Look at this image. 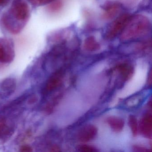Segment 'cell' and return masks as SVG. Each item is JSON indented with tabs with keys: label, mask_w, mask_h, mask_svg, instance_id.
Segmentation results:
<instances>
[{
	"label": "cell",
	"mask_w": 152,
	"mask_h": 152,
	"mask_svg": "<svg viewBox=\"0 0 152 152\" xmlns=\"http://www.w3.org/2000/svg\"><path fill=\"white\" fill-rule=\"evenodd\" d=\"M104 13L103 17L106 19H112L119 13L120 6L115 3H111L107 4L104 8Z\"/></svg>",
	"instance_id": "10"
},
{
	"label": "cell",
	"mask_w": 152,
	"mask_h": 152,
	"mask_svg": "<svg viewBox=\"0 0 152 152\" xmlns=\"http://www.w3.org/2000/svg\"><path fill=\"white\" fill-rule=\"evenodd\" d=\"M30 17V8L25 0H14L7 12L3 14L1 21L4 27L10 33L21 32Z\"/></svg>",
	"instance_id": "1"
},
{
	"label": "cell",
	"mask_w": 152,
	"mask_h": 152,
	"mask_svg": "<svg viewBox=\"0 0 152 152\" xmlns=\"http://www.w3.org/2000/svg\"><path fill=\"white\" fill-rule=\"evenodd\" d=\"M150 23L147 18L142 15L131 17L121 34V40L129 41L144 36L149 31Z\"/></svg>",
	"instance_id": "2"
},
{
	"label": "cell",
	"mask_w": 152,
	"mask_h": 152,
	"mask_svg": "<svg viewBox=\"0 0 152 152\" xmlns=\"http://www.w3.org/2000/svg\"><path fill=\"white\" fill-rule=\"evenodd\" d=\"M51 3L50 6V9L52 12L58 11L62 8L63 7L62 1L60 0H56Z\"/></svg>",
	"instance_id": "15"
},
{
	"label": "cell",
	"mask_w": 152,
	"mask_h": 152,
	"mask_svg": "<svg viewBox=\"0 0 152 152\" xmlns=\"http://www.w3.org/2000/svg\"><path fill=\"white\" fill-rule=\"evenodd\" d=\"M10 1V0H0V7H6Z\"/></svg>",
	"instance_id": "19"
},
{
	"label": "cell",
	"mask_w": 152,
	"mask_h": 152,
	"mask_svg": "<svg viewBox=\"0 0 152 152\" xmlns=\"http://www.w3.org/2000/svg\"><path fill=\"white\" fill-rule=\"evenodd\" d=\"M131 17L129 14H125L117 18L107 30L105 33L106 39L107 40L113 39L121 34Z\"/></svg>",
	"instance_id": "3"
},
{
	"label": "cell",
	"mask_w": 152,
	"mask_h": 152,
	"mask_svg": "<svg viewBox=\"0 0 152 152\" xmlns=\"http://www.w3.org/2000/svg\"><path fill=\"white\" fill-rule=\"evenodd\" d=\"M107 121L114 131L120 132L122 130L124 126V121L122 119L115 116H111L108 117Z\"/></svg>",
	"instance_id": "11"
},
{
	"label": "cell",
	"mask_w": 152,
	"mask_h": 152,
	"mask_svg": "<svg viewBox=\"0 0 152 152\" xmlns=\"http://www.w3.org/2000/svg\"><path fill=\"white\" fill-rule=\"evenodd\" d=\"M14 131V125L8 121L6 117L0 116V140H7L12 136Z\"/></svg>",
	"instance_id": "7"
},
{
	"label": "cell",
	"mask_w": 152,
	"mask_h": 152,
	"mask_svg": "<svg viewBox=\"0 0 152 152\" xmlns=\"http://www.w3.org/2000/svg\"><path fill=\"white\" fill-rule=\"evenodd\" d=\"M20 151L23 152H31L33 151L32 148L30 146L25 145H23L20 148Z\"/></svg>",
	"instance_id": "18"
},
{
	"label": "cell",
	"mask_w": 152,
	"mask_h": 152,
	"mask_svg": "<svg viewBox=\"0 0 152 152\" xmlns=\"http://www.w3.org/2000/svg\"><path fill=\"white\" fill-rule=\"evenodd\" d=\"M141 134L147 138H151L152 134V118L151 114L145 115L141 119L140 124Z\"/></svg>",
	"instance_id": "9"
},
{
	"label": "cell",
	"mask_w": 152,
	"mask_h": 152,
	"mask_svg": "<svg viewBox=\"0 0 152 152\" xmlns=\"http://www.w3.org/2000/svg\"><path fill=\"white\" fill-rule=\"evenodd\" d=\"M15 57V46L13 41L8 38H0V63H11Z\"/></svg>",
	"instance_id": "4"
},
{
	"label": "cell",
	"mask_w": 152,
	"mask_h": 152,
	"mask_svg": "<svg viewBox=\"0 0 152 152\" xmlns=\"http://www.w3.org/2000/svg\"><path fill=\"white\" fill-rule=\"evenodd\" d=\"M97 129L91 124L85 126L79 132L78 139L82 142H88L93 140L96 136Z\"/></svg>",
	"instance_id": "8"
},
{
	"label": "cell",
	"mask_w": 152,
	"mask_h": 152,
	"mask_svg": "<svg viewBox=\"0 0 152 152\" xmlns=\"http://www.w3.org/2000/svg\"><path fill=\"white\" fill-rule=\"evenodd\" d=\"M56 0H29V2L35 7H41L50 4Z\"/></svg>",
	"instance_id": "14"
},
{
	"label": "cell",
	"mask_w": 152,
	"mask_h": 152,
	"mask_svg": "<svg viewBox=\"0 0 152 152\" xmlns=\"http://www.w3.org/2000/svg\"><path fill=\"white\" fill-rule=\"evenodd\" d=\"M16 88L17 81L15 78H6L0 83V98H8L14 94Z\"/></svg>",
	"instance_id": "5"
},
{
	"label": "cell",
	"mask_w": 152,
	"mask_h": 152,
	"mask_svg": "<svg viewBox=\"0 0 152 152\" xmlns=\"http://www.w3.org/2000/svg\"><path fill=\"white\" fill-rule=\"evenodd\" d=\"M78 150L80 152H95L98 151L96 148L94 147L86 145L79 146L78 147Z\"/></svg>",
	"instance_id": "16"
},
{
	"label": "cell",
	"mask_w": 152,
	"mask_h": 152,
	"mask_svg": "<svg viewBox=\"0 0 152 152\" xmlns=\"http://www.w3.org/2000/svg\"><path fill=\"white\" fill-rule=\"evenodd\" d=\"M129 123L133 136H137V135L138 127L137 121L135 116L132 115H130L129 119Z\"/></svg>",
	"instance_id": "13"
},
{
	"label": "cell",
	"mask_w": 152,
	"mask_h": 152,
	"mask_svg": "<svg viewBox=\"0 0 152 152\" xmlns=\"http://www.w3.org/2000/svg\"><path fill=\"white\" fill-rule=\"evenodd\" d=\"M84 48L88 51H95L100 49L99 43L93 36H90L85 39L84 42Z\"/></svg>",
	"instance_id": "12"
},
{
	"label": "cell",
	"mask_w": 152,
	"mask_h": 152,
	"mask_svg": "<svg viewBox=\"0 0 152 152\" xmlns=\"http://www.w3.org/2000/svg\"><path fill=\"white\" fill-rule=\"evenodd\" d=\"M61 75L59 72L54 73L46 82L42 91V95L48 96L56 89L61 83Z\"/></svg>",
	"instance_id": "6"
},
{
	"label": "cell",
	"mask_w": 152,
	"mask_h": 152,
	"mask_svg": "<svg viewBox=\"0 0 152 152\" xmlns=\"http://www.w3.org/2000/svg\"><path fill=\"white\" fill-rule=\"evenodd\" d=\"M133 151L139 152H148L150 151L148 148L139 145H134L133 147Z\"/></svg>",
	"instance_id": "17"
}]
</instances>
